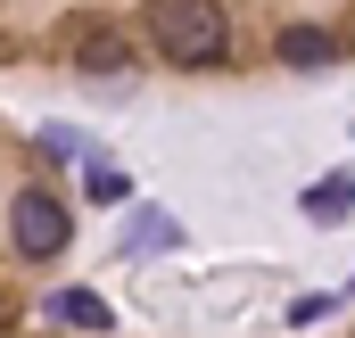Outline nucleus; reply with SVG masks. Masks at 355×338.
<instances>
[{
	"mask_svg": "<svg viewBox=\"0 0 355 338\" xmlns=\"http://www.w3.org/2000/svg\"><path fill=\"white\" fill-rule=\"evenodd\" d=\"M149 42H157L174 66H215V58L232 50V25H223L215 0H157V8H149Z\"/></svg>",
	"mask_w": 355,
	"mask_h": 338,
	"instance_id": "f257e3e1",
	"label": "nucleus"
},
{
	"mask_svg": "<svg viewBox=\"0 0 355 338\" xmlns=\"http://www.w3.org/2000/svg\"><path fill=\"white\" fill-rule=\"evenodd\" d=\"M8 240H17V256L50 264V256L75 240V215H67V198H58V190H25V198L8 206Z\"/></svg>",
	"mask_w": 355,
	"mask_h": 338,
	"instance_id": "f03ea898",
	"label": "nucleus"
},
{
	"mask_svg": "<svg viewBox=\"0 0 355 338\" xmlns=\"http://www.w3.org/2000/svg\"><path fill=\"white\" fill-rule=\"evenodd\" d=\"M58 330H116V314H107V297H91V289H50V305H42Z\"/></svg>",
	"mask_w": 355,
	"mask_h": 338,
	"instance_id": "7ed1b4c3",
	"label": "nucleus"
},
{
	"mask_svg": "<svg viewBox=\"0 0 355 338\" xmlns=\"http://www.w3.org/2000/svg\"><path fill=\"white\" fill-rule=\"evenodd\" d=\"M314 223H347L355 215V173H322V181H306V198H297Z\"/></svg>",
	"mask_w": 355,
	"mask_h": 338,
	"instance_id": "20e7f679",
	"label": "nucleus"
},
{
	"mask_svg": "<svg viewBox=\"0 0 355 338\" xmlns=\"http://www.w3.org/2000/svg\"><path fill=\"white\" fill-rule=\"evenodd\" d=\"M281 58H289V66H331L339 42H331L322 25H289V33H281Z\"/></svg>",
	"mask_w": 355,
	"mask_h": 338,
	"instance_id": "39448f33",
	"label": "nucleus"
},
{
	"mask_svg": "<svg viewBox=\"0 0 355 338\" xmlns=\"http://www.w3.org/2000/svg\"><path fill=\"white\" fill-rule=\"evenodd\" d=\"M132 66V50L116 42V33H99V42H83V75H124Z\"/></svg>",
	"mask_w": 355,
	"mask_h": 338,
	"instance_id": "423d86ee",
	"label": "nucleus"
},
{
	"mask_svg": "<svg viewBox=\"0 0 355 338\" xmlns=\"http://www.w3.org/2000/svg\"><path fill=\"white\" fill-rule=\"evenodd\" d=\"M91 198H99V206H124V198H132V181H124L116 166H91Z\"/></svg>",
	"mask_w": 355,
	"mask_h": 338,
	"instance_id": "0eeeda50",
	"label": "nucleus"
},
{
	"mask_svg": "<svg viewBox=\"0 0 355 338\" xmlns=\"http://www.w3.org/2000/svg\"><path fill=\"white\" fill-rule=\"evenodd\" d=\"M166 240H174L166 215H141V223H132V248H166Z\"/></svg>",
	"mask_w": 355,
	"mask_h": 338,
	"instance_id": "6e6552de",
	"label": "nucleus"
},
{
	"mask_svg": "<svg viewBox=\"0 0 355 338\" xmlns=\"http://www.w3.org/2000/svg\"><path fill=\"white\" fill-rule=\"evenodd\" d=\"M42 149H50V157H75V149H83V132H75V124H50V132H42Z\"/></svg>",
	"mask_w": 355,
	"mask_h": 338,
	"instance_id": "1a4fd4ad",
	"label": "nucleus"
}]
</instances>
